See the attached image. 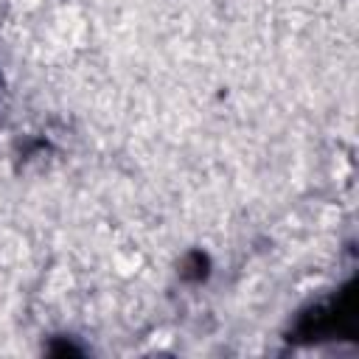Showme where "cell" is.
Listing matches in <instances>:
<instances>
[{
    "instance_id": "obj_1",
    "label": "cell",
    "mask_w": 359,
    "mask_h": 359,
    "mask_svg": "<svg viewBox=\"0 0 359 359\" xmlns=\"http://www.w3.org/2000/svg\"><path fill=\"white\" fill-rule=\"evenodd\" d=\"M356 311V297L353 289L348 286L342 294H334L328 300L314 303L311 309L300 311V317L294 320L289 339L292 342H320V339H331L337 334H342Z\"/></svg>"
}]
</instances>
